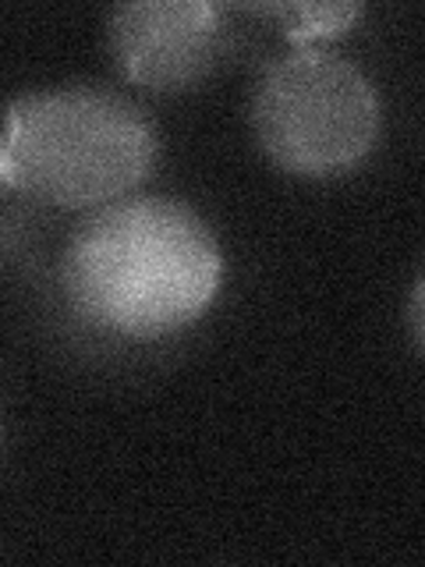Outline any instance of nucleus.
<instances>
[{"label":"nucleus","mask_w":425,"mask_h":567,"mask_svg":"<svg viewBox=\"0 0 425 567\" xmlns=\"http://www.w3.org/2000/svg\"><path fill=\"white\" fill-rule=\"evenodd\" d=\"M224 248L185 199L135 192L89 209L58 256V295L79 327L111 341H164L217 306Z\"/></svg>","instance_id":"obj_1"},{"label":"nucleus","mask_w":425,"mask_h":567,"mask_svg":"<svg viewBox=\"0 0 425 567\" xmlns=\"http://www.w3.org/2000/svg\"><path fill=\"white\" fill-rule=\"evenodd\" d=\"M8 188L46 209L89 213L142 192L159 167V128L135 96L106 82H64L14 96Z\"/></svg>","instance_id":"obj_2"},{"label":"nucleus","mask_w":425,"mask_h":567,"mask_svg":"<svg viewBox=\"0 0 425 567\" xmlns=\"http://www.w3.org/2000/svg\"><path fill=\"white\" fill-rule=\"evenodd\" d=\"M248 128L291 177L330 182L359 171L383 142V96L369 71L330 47H288L256 75Z\"/></svg>","instance_id":"obj_3"},{"label":"nucleus","mask_w":425,"mask_h":567,"mask_svg":"<svg viewBox=\"0 0 425 567\" xmlns=\"http://www.w3.org/2000/svg\"><path fill=\"white\" fill-rule=\"evenodd\" d=\"M103 40L124 82L177 96L217 75L235 50V22L212 0H132L103 14Z\"/></svg>","instance_id":"obj_4"},{"label":"nucleus","mask_w":425,"mask_h":567,"mask_svg":"<svg viewBox=\"0 0 425 567\" xmlns=\"http://www.w3.org/2000/svg\"><path fill=\"white\" fill-rule=\"evenodd\" d=\"M235 14H252L259 22H270L291 47H323L354 29L365 14L362 4L351 0H270V4H230Z\"/></svg>","instance_id":"obj_5"},{"label":"nucleus","mask_w":425,"mask_h":567,"mask_svg":"<svg viewBox=\"0 0 425 567\" xmlns=\"http://www.w3.org/2000/svg\"><path fill=\"white\" fill-rule=\"evenodd\" d=\"M425 277H415V288H412V301H407V327H412V344L422 354V337H425Z\"/></svg>","instance_id":"obj_6"},{"label":"nucleus","mask_w":425,"mask_h":567,"mask_svg":"<svg viewBox=\"0 0 425 567\" xmlns=\"http://www.w3.org/2000/svg\"><path fill=\"white\" fill-rule=\"evenodd\" d=\"M0 188H8V124L0 111Z\"/></svg>","instance_id":"obj_7"}]
</instances>
